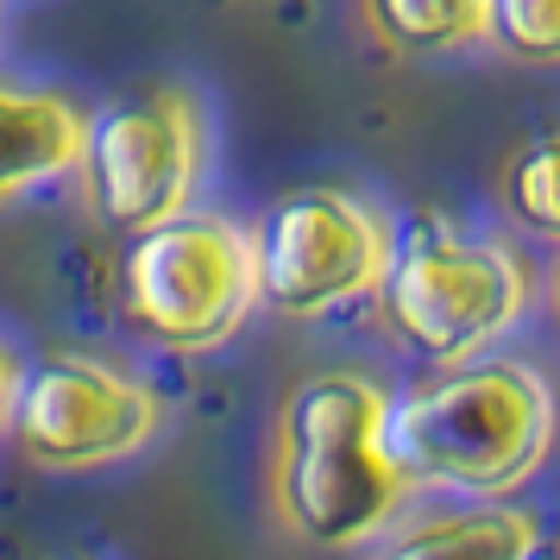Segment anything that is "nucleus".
<instances>
[{"label": "nucleus", "instance_id": "obj_8", "mask_svg": "<svg viewBox=\"0 0 560 560\" xmlns=\"http://www.w3.org/2000/svg\"><path fill=\"white\" fill-rule=\"evenodd\" d=\"M89 145V107L63 89L0 82V208L77 177Z\"/></svg>", "mask_w": 560, "mask_h": 560}, {"label": "nucleus", "instance_id": "obj_10", "mask_svg": "<svg viewBox=\"0 0 560 560\" xmlns=\"http://www.w3.org/2000/svg\"><path fill=\"white\" fill-rule=\"evenodd\" d=\"M359 20L390 51L447 57L491 38V0H359Z\"/></svg>", "mask_w": 560, "mask_h": 560}, {"label": "nucleus", "instance_id": "obj_6", "mask_svg": "<svg viewBox=\"0 0 560 560\" xmlns=\"http://www.w3.org/2000/svg\"><path fill=\"white\" fill-rule=\"evenodd\" d=\"M7 434L26 466L82 479L145 454L164 434V397L102 353H51L20 372Z\"/></svg>", "mask_w": 560, "mask_h": 560}, {"label": "nucleus", "instance_id": "obj_1", "mask_svg": "<svg viewBox=\"0 0 560 560\" xmlns=\"http://www.w3.org/2000/svg\"><path fill=\"white\" fill-rule=\"evenodd\" d=\"M390 390L365 372H315L278 409L271 429V516L308 548H365L404 516V466L384 441Z\"/></svg>", "mask_w": 560, "mask_h": 560}, {"label": "nucleus", "instance_id": "obj_11", "mask_svg": "<svg viewBox=\"0 0 560 560\" xmlns=\"http://www.w3.org/2000/svg\"><path fill=\"white\" fill-rule=\"evenodd\" d=\"M504 202H510V214H516L529 233H541V240H560V132L535 139L529 152L510 164Z\"/></svg>", "mask_w": 560, "mask_h": 560}, {"label": "nucleus", "instance_id": "obj_12", "mask_svg": "<svg viewBox=\"0 0 560 560\" xmlns=\"http://www.w3.org/2000/svg\"><path fill=\"white\" fill-rule=\"evenodd\" d=\"M491 38L516 63H560V0H491Z\"/></svg>", "mask_w": 560, "mask_h": 560}, {"label": "nucleus", "instance_id": "obj_3", "mask_svg": "<svg viewBox=\"0 0 560 560\" xmlns=\"http://www.w3.org/2000/svg\"><path fill=\"white\" fill-rule=\"evenodd\" d=\"M258 308L253 228L228 214L183 208L145 233H127L120 253V315L139 340L164 353H214Z\"/></svg>", "mask_w": 560, "mask_h": 560}, {"label": "nucleus", "instance_id": "obj_9", "mask_svg": "<svg viewBox=\"0 0 560 560\" xmlns=\"http://www.w3.org/2000/svg\"><path fill=\"white\" fill-rule=\"evenodd\" d=\"M541 516L516 504H466V510H434L422 523L384 529L372 560H529Z\"/></svg>", "mask_w": 560, "mask_h": 560}, {"label": "nucleus", "instance_id": "obj_14", "mask_svg": "<svg viewBox=\"0 0 560 560\" xmlns=\"http://www.w3.org/2000/svg\"><path fill=\"white\" fill-rule=\"evenodd\" d=\"M529 560H560V541H541V535H535V548H529Z\"/></svg>", "mask_w": 560, "mask_h": 560}, {"label": "nucleus", "instance_id": "obj_13", "mask_svg": "<svg viewBox=\"0 0 560 560\" xmlns=\"http://www.w3.org/2000/svg\"><path fill=\"white\" fill-rule=\"evenodd\" d=\"M20 372H26V359L13 353V340H0V434H7V416H13V390H20Z\"/></svg>", "mask_w": 560, "mask_h": 560}, {"label": "nucleus", "instance_id": "obj_7", "mask_svg": "<svg viewBox=\"0 0 560 560\" xmlns=\"http://www.w3.org/2000/svg\"><path fill=\"white\" fill-rule=\"evenodd\" d=\"M89 208L107 228L145 233L196 208L208 177V114L177 82H145L102 114H89V145L77 164Z\"/></svg>", "mask_w": 560, "mask_h": 560}, {"label": "nucleus", "instance_id": "obj_5", "mask_svg": "<svg viewBox=\"0 0 560 560\" xmlns=\"http://www.w3.org/2000/svg\"><path fill=\"white\" fill-rule=\"evenodd\" d=\"M390 253H397V228L384 221L378 202L334 189V183L290 189L253 228L258 303L290 322L340 315V308L378 296Z\"/></svg>", "mask_w": 560, "mask_h": 560}, {"label": "nucleus", "instance_id": "obj_4", "mask_svg": "<svg viewBox=\"0 0 560 560\" xmlns=\"http://www.w3.org/2000/svg\"><path fill=\"white\" fill-rule=\"evenodd\" d=\"M529 290V265L504 240H466L429 221L397 240L378 283V308L409 353H422L429 365H459L523 322Z\"/></svg>", "mask_w": 560, "mask_h": 560}, {"label": "nucleus", "instance_id": "obj_15", "mask_svg": "<svg viewBox=\"0 0 560 560\" xmlns=\"http://www.w3.org/2000/svg\"><path fill=\"white\" fill-rule=\"evenodd\" d=\"M555 296H560V271H555Z\"/></svg>", "mask_w": 560, "mask_h": 560}, {"label": "nucleus", "instance_id": "obj_2", "mask_svg": "<svg viewBox=\"0 0 560 560\" xmlns=\"http://www.w3.org/2000/svg\"><path fill=\"white\" fill-rule=\"evenodd\" d=\"M560 434L555 384L529 359H459L441 378L390 397L384 441L416 491H454L472 504L529 485Z\"/></svg>", "mask_w": 560, "mask_h": 560}]
</instances>
